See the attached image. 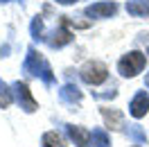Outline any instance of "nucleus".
Instances as JSON below:
<instances>
[{"instance_id": "dca6fc26", "label": "nucleus", "mask_w": 149, "mask_h": 147, "mask_svg": "<svg viewBox=\"0 0 149 147\" xmlns=\"http://www.w3.org/2000/svg\"><path fill=\"white\" fill-rule=\"evenodd\" d=\"M93 147H111V138L104 129H93Z\"/></svg>"}, {"instance_id": "a211bd4d", "label": "nucleus", "mask_w": 149, "mask_h": 147, "mask_svg": "<svg viewBox=\"0 0 149 147\" xmlns=\"http://www.w3.org/2000/svg\"><path fill=\"white\" fill-rule=\"evenodd\" d=\"M147 88H149V73H147Z\"/></svg>"}, {"instance_id": "423d86ee", "label": "nucleus", "mask_w": 149, "mask_h": 147, "mask_svg": "<svg viewBox=\"0 0 149 147\" xmlns=\"http://www.w3.org/2000/svg\"><path fill=\"white\" fill-rule=\"evenodd\" d=\"M65 127V136L72 140L77 147H91L93 143V131L81 127V125H63Z\"/></svg>"}, {"instance_id": "f03ea898", "label": "nucleus", "mask_w": 149, "mask_h": 147, "mask_svg": "<svg viewBox=\"0 0 149 147\" xmlns=\"http://www.w3.org/2000/svg\"><path fill=\"white\" fill-rule=\"evenodd\" d=\"M145 66H147V57H145V52L131 50V52H127V55L120 57V61H118V73H120L122 77L131 79V77H138V75L145 70Z\"/></svg>"}, {"instance_id": "ddd939ff", "label": "nucleus", "mask_w": 149, "mask_h": 147, "mask_svg": "<svg viewBox=\"0 0 149 147\" xmlns=\"http://www.w3.org/2000/svg\"><path fill=\"white\" fill-rule=\"evenodd\" d=\"M29 32H32V38H34V41H45V32H43V18H41L38 14L32 18Z\"/></svg>"}, {"instance_id": "39448f33", "label": "nucleus", "mask_w": 149, "mask_h": 147, "mask_svg": "<svg viewBox=\"0 0 149 147\" xmlns=\"http://www.w3.org/2000/svg\"><path fill=\"white\" fill-rule=\"evenodd\" d=\"M84 14L88 18H95V20H104V18H111L118 14V2L113 0H106V2H93L84 9Z\"/></svg>"}, {"instance_id": "0eeeda50", "label": "nucleus", "mask_w": 149, "mask_h": 147, "mask_svg": "<svg viewBox=\"0 0 149 147\" xmlns=\"http://www.w3.org/2000/svg\"><path fill=\"white\" fill-rule=\"evenodd\" d=\"M72 38L74 36H72L70 29L65 27V25H59L56 29H52V32L45 36V43L52 48V50H61V48H65L68 43H72Z\"/></svg>"}, {"instance_id": "6ab92c4d", "label": "nucleus", "mask_w": 149, "mask_h": 147, "mask_svg": "<svg viewBox=\"0 0 149 147\" xmlns=\"http://www.w3.org/2000/svg\"><path fill=\"white\" fill-rule=\"evenodd\" d=\"M0 2H11V0H0ZM18 2H20V0H18Z\"/></svg>"}, {"instance_id": "20e7f679", "label": "nucleus", "mask_w": 149, "mask_h": 147, "mask_svg": "<svg viewBox=\"0 0 149 147\" xmlns=\"http://www.w3.org/2000/svg\"><path fill=\"white\" fill-rule=\"evenodd\" d=\"M11 91H14V100H16V104H18L25 113H34V111L38 109L36 100H34V95H32V91H29V86L25 82H14V84H11Z\"/></svg>"}, {"instance_id": "1a4fd4ad", "label": "nucleus", "mask_w": 149, "mask_h": 147, "mask_svg": "<svg viewBox=\"0 0 149 147\" xmlns=\"http://www.w3.org/2000/svg\"><path fill=\"white\" fill-rule=\"evenodd\" d=\"M81 91L74 86V84H63L61 86V91H59V100L63 102V104H68V106H79L81 104Z\"/></svg>"}, {"instance_id": "4468645a", "label": "nucleus", "mask_w": 149, "mask_h": 147, "mask_svg": "<svg viewBox=\"0 0 149 147\" xmlns=\"http://www.w3.org/2000/svg\"><path fill=\"white\" fill-rule=\"evenodd\" d=\"M127 134H129V138L133 140V145H142V143H147V134H145V129L140 127V125H131V127L127 129Z\"/></svg>"}, {"instance_id": "9d476101", "label": "nucleus", "mask_w": 149, "mask_h": 147, "mask_svg": "<svg viewBox=\"0 0 149 147\" xmlns=\"http://www.w3.org/2000/svg\"><path fill=\"white\" fill-rule=\"evenodd\" d=\"M102 118L106 120V127L115 129V131H127V122H124V113L118 109H102Z\"/></svg>"}, {"instance_id": "2eb2a0df", "label": "nucleus", "mask_w": 149, "mask_h": 147, "mask_svg": "<svg viewBox=\"0 0 149 147\" xmlns=\"http://www.w3.org/2000/svg\"><path fill=\"white\" fill-rule=\"evenodd\" d=\"M11 102H14V91H11V86L0 79V109H7Z\"/></svg>"}, {"instance_id": "6e6552de", "label": "nucleus", "mask_w": 149, "mask_h": 147, "mask_svg": "<svg viewBox=\"0 0 149 147\" xmlns=\"http://www.w3.org/2000/svg\"><path fill=\"white\" fill-rule=\"evenodd\" d=\"M129 113L136 120L145 118V116L149 113V95H147V91H138L133 97H131V102H129Z\"/></svg>"}, {"instance_id": "f8f14e48", "label": "nucleus", "mask_w": 149, "mask_h": 147, "mask_svg": "<svg viewBox=\"0 0 149 147\" xmlns=\"http://www.w3.org/2000/svg\"><path fill=\"white\" fill-rule=\"evenodd\" d=\"M41 147H65V143H63V138H61V134L45 131V134L41 136Z\"/></svg>"}, {"instance_id": "9b49d317", "label": "nucleus", "mask_w": 149, "mask_h": 147, "mask_svg": "<svg viewBox=\"0 0 149 147\" xmlns=\"http://www.w3.org/2000/svg\"><path fill=\"white\" fill-rule=\"evenodd\" d=\"M127 14L133 18L149 16V0H127Z\"/></svg>"}, {"instance_id": "f3484780", "label": "nucleus", "mask_w": 149, "mask_h": 147, "mask_svg": "<svg viewBox=\"0 0 149 147\" xmlns=\"http://www.w3.org/2000/svg\"><path fill=\"white\" fill-rule=\"evenodd\" d=\"M59 5H72V2H77V0H56Z\"/></svg>"}, {"instance_id": "7ed1b4c3", "label": "nucleus", "mask_w": 149, "mask_h": 147, "mask_svg": "<svg viewBox=\"0 0 149 147\" xmlns=\"http://www.w3.org/2000/svg\"><path fill=\"white\" fill-rule=\"evenodd\" d=\"M79 77H81V82L88 84V86H100V84L106 82V77H109V68H106L104 61L91 59V61H86V64L79 68Z\"/></svg>"}, {"instance_id": "f257e3e1", "label": "nucleus", "mask_w": 149, "mask_h": 147, "mask_svg": "<svg viewBox=\"0 0 149 147\" xmlns=\"http://www.w3.org/2000/svg\"><path fill=\"white\" fill-rule=\"evenodd\" d=\"M23 70L27 75H34V77H41L45 86H52L54 84V75H52V68L43 57H38V52L29 46L27 48V57H25V64H23Z\"/></svg>"}, {"instance_id": "aec40b11", "label": "nucleus", "mask_w": 149, "mask_h": 147, "mask_svg": "<svg viewBox=\"0 0 149 147\" xmlns=\"http://www.w3.org/2000/svg\"><path fill=\"white\" fill-rule=\"evenodd\" d=\"M133 147H140V145H133Z\"/></svg>"}]
</instances>
